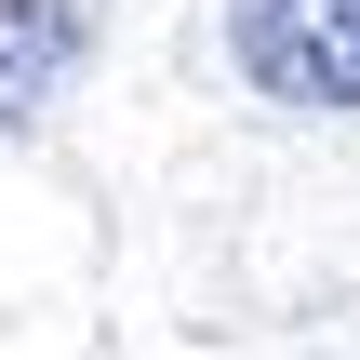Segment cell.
<instances>
[{
	"label": "cell",
	"instance_id": "obj_1",
	"mask_svg": "<svg viewBox=\"0 0 360 360\" xmlns=\"http://www.w3.org/2000/svg\"><path fill=\"white\" fill-rule=\"evenodd\" d=\"M227 53L267 107H360V0H227Z\"/></svg>",
	"mask_w": 360,
	"mask_h": 360
},
{
	"label": "cell",
	"instance_id": "obj_2",
	"mask_svg": "<svg viewBox=\"0 0 360 360\" xmlns=\"http://www.w3.org/2000/svg\"><path fill=\"white\" fill-rule=\"evenodd\" d=\"M80 67V0H0V120H27Z\"/></svg>",
	"mask_w": 360,
	"mask_h": 360
}]
</instances>
